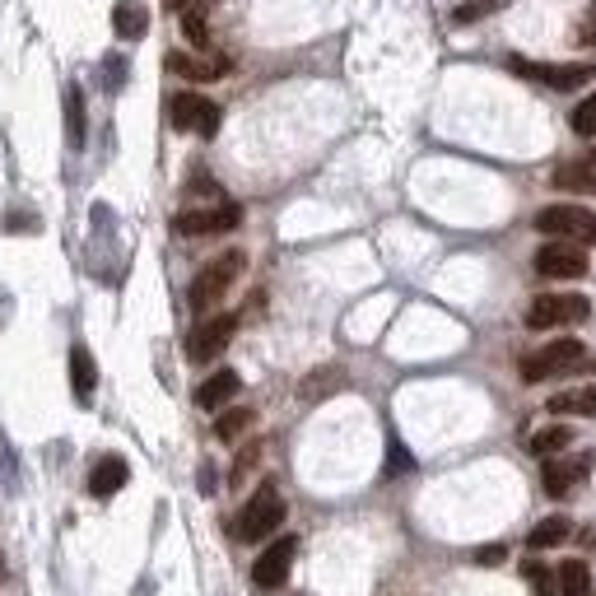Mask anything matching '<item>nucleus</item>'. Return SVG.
<instances>
[{
  "instance_id": "f257e3e1",
  "label": "nucleus",
  "mask_w": 596,
  "mask_h": 596,
  "mask_svg": "<svg viewBox=\"0 0 596 596\" xmlns=\"http://www.w3.org/2000/svg\"><path fill=\"white\" fill-rule=\"evenodd\" d=\"M285 522V499H280V489L275 485H261L252 499L243 503V513H238V522H233V536L247 545H261L271 541V531Z\"/></svg>"
},
{
  "instance_id": "f03ea898",
  "label": "nucleus",
  "mask_w": 596,
  "mask_h": 596,
  "mask_svg": "<svg viewBox=\"0 0 596 596\" xmlns=\"http://www.w3.org/2000/svg\"><path fill=\"white\" fill-rule=\"evenodd\" d=\"M243 266H247L243 252H224V257H215L210 266H201L196 280H191V289H187L191 312H210V308H215L219 298L233 289V280L243 275Z\"/></svg>"
},
{
  "instance_id": "7ed1b4c3",
  "label": "nucleus",
  "mask_w": 596,
  "mask_h": 596,
  "mask_svg": "<svg viewBox=\"0 0 596 596\" xmlns=\"http://www.w3.org/2000/svg\"><path fill=\"white\" fill-rule=\"evenodd\" d=\"M536 229L555 243H573V247H592L596 243V215L583 205H545L536 215Z\"/></svg>"
},
{
  "instance_id": "20e7f679",
  "label": "nucleus",
  "mask_w": 596,
  "mask_h": 596,
  "mask_svg": "<svg viewBox=\"0 0 596 596\" xmlns=\"http://www.w3.org/2000/svg\"><path fill=\"white\" fill-rule=\"evenodd\" d=\"M587 364V345L573 336H559L550 340V345H541L536 354H527L522 359V382H545L555 378V373H573V368Z\"/></svg>"
},
{
  "instance_id": "39448f33",
  "label": "nucleus",
  "mask_w": 596,
  "mask_h": 596,
  "mask_svg": "<svg viewBox=\"0 0 596 596\" xmlns=\"http://www.w3.org/2000/svg\"><path fill=\"white\" fill-rule=\"evenodd\" d=\"M592 317V303L583 294H536L527 308L531 331H550V326H578Z\"/></svg>"
},
{
  "instance_id": "423d86ee",
  "label": "nucleus",
  "mask_w": 596,
  "mask_h": 596,
  "mask_svg": "<svg viewBox=\"0 0 596 596\" xmlns=\"http://www.w3.org/2000/svg\"><path fill=\"white\" fill-rule=\"evenodd\" d=\"M508 70H513V75H527V80L550 84V89H559V94L583 89V84L596 75L592 61H573V66H541V61H527V56H508Z\"/></svg>"
},
{
  "instance_id": "0eeeda50",
  "label": "nucleus",
  "mask_w": 596,
  "mask_h": 596,
  "mask_svg": "<svg viewBox=\"0 0 596 596\" xmlns=\"http://www.w3.org/2000/svg\"><path fill=\"white\" fill-rule=\"evenodd\" d=\"M168 122H173L177 131H191V136L210 140L219 131V108L201 94H173L168 98Z\"/></svg>"
},
{
  "instance_id": "6e6552de",
  "label": "nucleus",
  "mask_w": 596,
  "mask_h": 596,
  "mask_svg": "<svg viewBox=\"0 0 596 596\" xmlns=\"http://www.w3.org/2000/svg\"><path fill=\"white\" fill-rule=\"evenodd\" d=\"M233 331H238V317H233V312H219V317L196 322V331L187 336V359L191 364H210V359H219L224 345L233 340Z\"/></svg>"
},
{
  "instance_id": "1a4fd4ad",
  "label": "nucleus",
  "mask_w": 596,
  "mask_h": 596,
  "mask_svg": "<svg viewBox=\"0 0 596 596\" xmlns=\"http://www.w3.org/2000/svg\"><path fill=\"white\" fill-rule=\"evenodd\" d=\"M592 452H573V457H550L541 471V485L550 499H569L578 485H587V475H592Z\"/></svg>"
},
{
  "instance_id": "9d476101",
  "label": "nucleus",
  "mask_w": 596,
  "mask_h": 596,
  "mask_svg": "<svg viewBox=\"0 0 596 596\" xmlns=\"http://www.w3.org/2000/svg\"><path fill=\"white\" fill-rule=\"evenodd\" d=\"M294 555H298V541L294 536H280V541H271L266 550L257 555V564H252V583L261 587V592H275V587L289 583V569H294Z\"/></svg>"
},
{
  "instance_id": "9b49d317",
  "label": "nucleus",
  "mask_w": 596,
  "mask_h": 596,
  "mask_svg": "<svg viewBox=\"0 0 596 596\" xmlns=\"http://www.w3.org/2000/svg\"><path fill=\"white\" fill-rule=\"evenodd\" d=\"M243 224V210L233 201H219L210 205V210H182V215L173 219V229L182 233V238H205V233H229Z\"/></svg>"
},
{
  "instance_id": "f8f14e48",
  "label": "nucleus",
  "mask_w": 596,
  "mask_h": 596,
  "mask_svg": "<svg viewBox=\"0 0 596 596\" xmlns=\"http://www.w3.org/2000/svg\"><path fill=\"white\" fill-rule=\"evenodd\" d=\"M536 275H545V280H583L587 252L573 243H545L536 252Z\"/></svg>"
},
{
  "instance_id": "ddd939ff",
  "label": "nucleus",
  "mask_w": 596,
  "mask_h": 596,
  "mask_svg": "<svg viewBox=\"0 0 596 596\" xmlns=\"http://www.w3.org/2000/svg\"><path fill=\"white\" fill-rule=\"evenodd\" d=\"M238 387H243V378L233 373V368H224V373H210V378L196 387V406L201 410H224L238 396Z\"/></svg>"
},
{
  "instance_id": "4468645a",
  "label": "nucleus",
  "mask_w": 596,
  "mask_h": 596,
  "mask_svg": "<svg viewBox=\"0 0 596 596\" xmlns=\"http://www.w3.org/2000/svg\"><path fill=\"white\" fill-rule=\"evenodd\" d=\"M168 70H173V75H187V80H196V84H205V80H224V75L233 70V61H229V56H210V61H196V56L173 52V56H168Z\"/></svg>"
},
{
  "instance_id": "2eb2a0df",
  "label": "nucleus",
  "mask_w": 596,
  "mask_h": 596,
  "mask_svg": "<svg viewBox=\"0 0 596 596\" xmlns=\"http://www.w3.org/2000/svg\"><path fill=\"white\" fill-rule=\"evenodd\" d=\"M550 182H555L559 191H596V154H583V159H569L559 163L555 173H550Z\"/></svg>"
},
{
  "instance_id": "dca6fc26",
  "label": "nucleus",
  "mask_w": 596,
  "mask_h": 596,
  "mask_svg": "<svg viewBox=\"0 0 596 596\" xmlns=\"http://www.w3.org/2000/svg\"><path fill=\"white\" fill-rule=\"evenodd\" d=\"M545 410L550 415H578V420H596V382L592 387H569V392H559L545 401Z\"/></svg>"
},
{
  "instance_id": "f3484780",
  "label": "nucleus",
  "mask_w": 596,
  "mask_h": 596,
  "mask_svg": "<svg viewBox=\"0 0 596 596\" xmlns=\"http://www.w3.org/2000/svg\"><path fill=\"white\" fill-rule=\"evenodd\" d=\"M126 480H131V466H126L122 457H103L94 471H89V494H94V499H112Z\"/></svg>"
},
{
  "instance_id": "a211bd4d",
  "label": "nucleus",
  "mask_w": 596,
  "mask_h": 596,
  "mask_svg": "<svg viewBox=\"0 0 596 596\" xmlns=\"http://www.w3.org/2000/svg\"><path fill=\"white\" fill-rule=\"evenodd\" d=\"M112 28H117V38H126V42L145 38L149 10L140 5V0H117V5H112Z\"/></svg>"
},
{
  "instance_id": "6ab92c4d",
  "label": "nucleus",
  "mask_w": 596,
  "mask_h": 596,
  "mask_svg": "<svg viewBox=\"0 0 596 596\" xmlns=\"http://www.w3.org/2000/svg\"><path fill=\"white\" fill-rule=\"evenodd\" d=\"M70 387H75V396L80 401H89L98 387V364H94V354L84 350V345H75L70 350Z\"/></svg>"
},
{
  "instance_id": "aec40b11",
  "label": "nucleus",
  "mask_w": 596,
  "mask_h": 596,
  "mask_svg": "<svg viewBox=\"0 0 596 596\" xmlns=\"http://www.w3.org/2000/svg\"><path fill=\"white\" fill-rule=\"evenodd\" d=\"M555 587L559 596H592V569L583 559H564L555 569Z\"/></svg>"
},
{
  "instance_id": "412c9836",
  "label": "nucleus",
  "mask_w": 596,
  "mask_h": 596,
  "mask_svg": "<svg viewBox=\"0 0 596 596\" xmlns=\"http://www.w3.org/2000/svg\"><path fill=\"white\" fill-rule=\"evenodd\" d=\"M569 531H573V522L564 513H555V517H545V522H536V527H531L527 545H531V550H555V545L569 541Z\"/></svg>"
},
{
  "instance_id": "4be33fe9",
  "label": "nucleus",
  "mask_w": 596,
  "mask_h": 596,
  "mask_svg": "<svg viewBox=\"0 0 596 596\" xmlns=\"http://www.w3.org/2000/svg\"><path fill=\"white\" fill-rule=\"evenodd\" d=\"M573 443V429L569 424H545V429H536V434H531V452H536V457H564V447Z\"/></svg>"
},
{
  "instance_id": "5701e85b",
  "label": "nucleus",
  "mask_w": 596,
  "mask_h": 596,
  "mask_svg": "<svg viewBox=\"0 0 596 596\" xmlns=\"http://www.w3.org/2000/svg\"><path fill=\"white\" fill-rule=\"evenodd\" d=\"M340 387H345V368H317L312 378L298 382V396H303V401H322V396L340 392Z\"/></svg>"
},
{
  "instance_id": "b1692460",
  "label": "nucleus",
  "mask_w": 596,
  "mask_h": 596,
  "mask_svg": "<svg viewBox=\"0 0 596 596\" xmlns=\"http://www.w3.org/2000/svg\"><path fill=\"white\" fill-rule=\"evenodd\" d=\"M66 140H70V149L84 145V94H80V84H66Z\"/></svg>"
},
{
  "instance_id": "393cba45",
  "label": "nucleus",
  "mask_w": 596,
  "mask_h": 596,
  "mask_svg": "<svg viewBox=\"0 0 596 596\" xmlns=\"http://www.w3.org/2000/svg\"><path fill=\"white\" fill-rule=\"evenodd\" d=\"M252 424H257V415H252L247 406L224 410V415L215 420V438H219V443H233V438H243L247 429H252Z\"/></svg>"
},
{
  "instance_id": "a878e982",
  "label": "nucleus",
  "mask_w": 596,
  "mask_h": 596,
  "mask_svg": "<svg viewBox=\"0 0 596 596\" xmlns=\"http://www.w3.org/2000/svg\"><path fill=\"white\" fill-rule=\"evenodd\" d=\"M508 0H466V5H457L452 10V24H475V19H485V14L503 10Z\"/></svg>"
},
{
  "instance_id": "bb28decb",
  "label": "nucleus",
  "mask_w": 596,
  "mask_h": 596,
  "mask_svg": "<svg viewBox=\"0 0 596 596\" xmlns=\"http://www.w3.org/2000/svg\"><path fill=\"white\" fill-rule=\"evenodd\" d=\"M569 126H573V131H578V136H587V140L596 136V94H587L583 103H578V108H573Z\"/></svg>"
},
{
  "instance_id": "cd10ccee",
  "label": "nucleus",
  "mask_w": 596,
  "mask_h": 596,
  "mask_svg": "<svg viewBox=\"0 0 596 596\" xmlns=\"http://www.w3.org/2000/svg\"><path fill=\"white\" fill-rule=\"evenodd\" d=\"M182 33H187V42H191V47H205V42H210V28H205V14H196V10H187V14H182Z\"/></svg>"
},
{
  "instance_id": "c85d7f7f",
  "label": "nucleus",
  "mask_w": 596,
  "mask_h": 596,
  "mask_svg": "<svg viewBox=\"0 0 596 596\" xmlns=\"http://www.w3.org/2000/svg\"><path fill=\"white\" fill-rule=\"evenodd\" d=\"M527 578H531V592H536V596H559L555 573L545 569V564H527Z\"/></svg>"
},
{
  "instance_id": "c756f323",
  "label": "nucleus",
  "mask_w": 596,
  "mask_h": 596,
  "mask_svg": "<svg viewBox=\"0 0 596 596\" xmlns=\"http://www.w3.org/2000/svg\"><path fill=\"white\" fill-rule=\"evenodd\" d=\"M406 471H415V457H410L406 447L392 438V457H387V475H406Z\"/></svg>"
},
{
  "instance_id": "7c9ffc66",
  "label": "nucleus",
  "mask_w": 596,
  "mask_h": 596,
  "mask_svg": "<svg viewBox=\"0 0 596 596\" xmlns=\"http://www.w3.org/2000/svg\"><path fill=\"white\" fill-rule=\"evenodd\" d=\"M257 457H261V443H252V447H243V457L233 461V471H229V480L233 485H238V480H243L247 471H252V466H257Z\"/></svg>"
},
{
  "instance_id": "2f4dec72",
  "label": "nucleus",
  "mask_w": 596,
  "mask_h": 596,
  "mask_svg": "<svg viewBox=\"0 0 596 596\" xmlns=\"http://www.w3.org/2000/svg\"><path fill=\"white\" fill-rule=\"evenodd\" d=\"M103 70H108V75H103V84H108V89H122V84H126V61H122V56H108V61H103Z\"/></svg>"
},
{
  "instance_id": "473e14b6",
  "label": "nucleus",
  "mask_w": 596,
  "mask_h": 596,
  "mask_svg": "<svg viewBox=\"0 0 596 596\" xmlns=\"http://www.w3.org/2000/svg\"><path fill=\"white\" fill-rule=\"evenodd\" d=\"M503 559H508L503 545H485V550H475V564H503Z\"/></svg>"
},
{
  "instance_id": "72a5a7b5",
  "label": "nucleus",
  "mask_w": 596,
  "mask_h": 596,
  "mask_svg": "<svg viewBox=\"0 0 596 596\" xmlns=\"http://www.w3.org/2000/svg\"><path fill=\"white\" fill-rule=\"evenodd\" d=\"M578 42H583V47H596V10L583 19V28H578Z\"/></svg>"
},
{
  "instance_id": "f704fd0d",
  "label": "nucleus",
  "mask_w": 596,
  "mask_h": 596,
  "mask_svg": "<svg viewBox=\"0 0 596 596\" xmlns=\"http://www.w3.org/2000/svg\"><path fill=\"white\" fill-rule=\"evenodd\" d=\"M168 5H173V10H182V5H187V0H168Z\"/></svg>"
},
{
  "instance_id": "c9c22d12",
  "label": "nucleus",
  "mask_w": 596,
  "mask_h": 596,
  "mask_svg": "<svg viewBox=\"0 0 596 596\" xmlns=\"http://www.w3.org/2000/svg\"><path fill=\"white\" fill-rule=\"evenodd\" d=\"M0 573H5V555H0Z\"/></svg>"
}]
</instances>
